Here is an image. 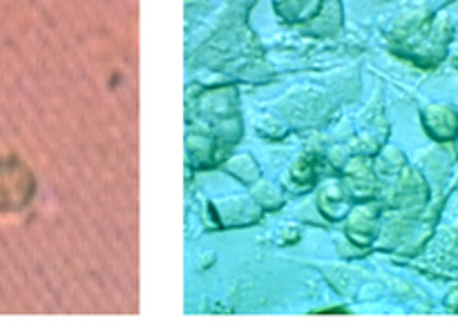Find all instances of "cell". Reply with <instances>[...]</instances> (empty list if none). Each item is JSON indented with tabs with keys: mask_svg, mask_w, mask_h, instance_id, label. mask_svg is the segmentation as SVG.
Returning <instances> with one entry per match:
<instances>
[{
	"mask_svg": "<svg viewBox=\"0 0 458 332\" xmlns=\"http://www.w3.org/2000/svg\"><path fill=\"white\" fill-rule=\"evenodd\" d=\"M423 123L428 128L429 137L437 141H452L458 137V114L450 105H429L423 112Z\"/></svg>",
	"mask_w": 458,
	"mask_h": 332,
	"instance_id": "cell-1",
	"label": "cell"
},
{
	"mask_svg": "<svg viewBox=\"0 0 458 332\" xmlns=\"http://www.w3.org/2000/svg\"><path fill=\"white\" fill-rule=\"evenodd\" d=\"M445 303H447V308H450V311L458 312V288H456V290H452V293L447 295Z\"/></svg>",
	"mask_w": 458,
	"mask_h": 332,
	"instance_id": "cell-2",
	"label": "cell"
},
{
	"mask_svg": "<svg viewBox=\"0 0 458 332\" xmlns=\"http://www.w3.org/2000/svg\"><path fill=\"white\" fill-rule=\"evenodd\" d=\"M454 65H456V70H458V58H456V62H454Z\"/></svg>",
	"mask_w": 458,
	"mask_h": 332,
	"instance_id": "cell-3",
	"label": "cell"
}]
</instances>
